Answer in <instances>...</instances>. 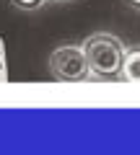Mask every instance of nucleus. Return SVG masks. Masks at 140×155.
Returning <instances> with one entry per match:
<instances>
[{"label": "nucleus", "mask_w": 140, "mask_h": 155, "mask_svg": "<svg viewBox=\"0 0 140 155\" xmlns=\"http://www.w3.org/2000/svg\"><path fill=\"white\" fill-rule=\"evenodd\" d=\"M83 52L88 60V72L96 80H109L117 78L122 72V62H125V49L122 39H117L114 34H94L83 41Z\"/></svg>", "instance_id": "nucleus-1"}, {"label": "nucleus", "mask_w": 140, "mask_h": 155, "mask_svg": "<svg viewBox=\"0 0 140 155\" xmlns=\"http://www.w3.org/2000/svg\"><path fill=\"white\" fill-rule=\"evenodd\" d=\"M50 72L60 83H83L88 80V60H86L83 47L62 44L50 54Z\"/></svg>", "instance_id": "nucleus-2"}, {"label": "nucleus", "mask_w": 140, "mask_h": 155, "mask_svg": "<svg viewBox=\"0 0 140 155\" xmlns=\"http://www.w3.org/2000/svg\"><path fill=\"white\" fill-rule=\"evenodd\" d=\"M119 75H122L127 83H140V49H132V52L127 49Z\"/></svg>", "instance_id": "nucleus-3"}, {"label": "nucleus", "mask_w": 140, "mask_h": 155, "mask_svg": "<svg viewBox=\"0 0 140 155\" xmlns=\"http://www.w3.org/2000/svg\"><path fill=\"white\" fill-rule=\"evenodd\" d=\"M11 3L18 8V11H36L44 0H11Z\"/></svg>", "instance_id": "nucleus-4"}, {"label": "nucleus", "mask_w": 140, "mask_h": 155, "mask_svg": "<svg viewBox=\"0 0 140 155\" xmlns=\"http://www.w3.org/2000/svg\"><path fill=\"white\" fill-rule=\"evenodd\" d=\"M130 8H135V11H140V0H125Z\"/></svg>", "instance_id": "nucleus-5"}, {"label": "nucleus", "mask_w": 140, "mask_h": 155, "mask_svg": "<svg viewBox=\"0 0 140 155\" xmlns=\"http://www.w3.org/2000/svg\"><path fill=\"white\" fill-rule=\"evenodd\" d=\"M0 78H3V49H0Z\"/></svg>", "instance_id": "nucleus-6"}, {"label": "nucleus", "mask_w": 140, "mask_h": 155, "mask_svg": "<svg viewBox=\"0 0 140 155\" xmlns=\"http://www.w3.org/2000/svg\"><path fill=\"white\" fill-rule=\"evenodd\" d=\"M57 3H73V0H57Z\"/></svg>", "instance_id": "nucleus-7"}]
</instances>
